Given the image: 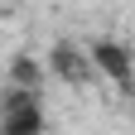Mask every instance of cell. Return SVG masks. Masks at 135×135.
Returning a JSON list of instances; mask_svg holds the SVG:
<instances>
[{"mask_svg": "<svg viewBox=\"0 0 135 135\" xmlns=\"http://www.w3.org/2000/svg\"><path fill=\"white\" fill-rule=\"evenodd\" d=\"M92 68H97L92 53H77L73 44H58V48H53V73H58L63 82H87Z\"/></svg>", "mask_w": 135, "mask_h": 135, "instance_id": "3957f363", "label": "cell"}, {"mask_svg": "<svg viewBox=\"0 0 135 135\" xmlns=\"http://www.w3.org/2000/svg\"><path fill=\"white\" fill-rule=\"evenodd\" d=\"M10 82H15V87H44V68H39V63H29V58H15Z\"/></svg>", "mask_w": 135, "mask_h": 135, "instance_id": "277c9868", "label": "cell"}, {"mask_svg": "<svg viewBox=\"0 0 135 135\" xmlns=\"http://www.w3.org/2000/svg\"><path fill=\"white\" fill-rule=\"evenodd\" d=\"M92 63H97V73L101 77H111V82H130V48L126 44H116V39H101L92 44Z\"/></svg>", "mask_w": 135, "mask_h": 135, "instance_id": "7a4b0ae2", "label": "cell"}, {"mask_svg": "<svg viewBox=\"0 0 135 135\" xmlns=\"http://www.w3.org/2000/svg\"><path fill=\"white\" fill-rule=\"evenodd\" d=\"M48 116H44V87H5L0 97V135H44Z\"/></svg>", "mask_w": 135, "mask_h": 135, "instance_id": "6da1fadb", "label": "cell"}]
</instances>
